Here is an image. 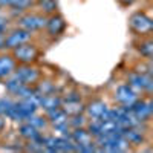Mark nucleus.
I'll return each instance as SVG.
<instances>
[{"instance_id": "nucleus-25", "label": "nucleus", "mask_w": 153, "mask_h": 153, "mask_svg": "<svg viewBox=\"0 0 153 153\" xmlns=\"http://www.w3.org/2000/svg\"><path fill=\"white\" fill-rule=\"evenodd\" d=\"M0 115H2V113H0Z\"/></svg>"}, {"instance_id": "nucleus-11", "label": "nucleus", "mask_w": 153, "mask_h": 153, "mask_svg": "<svg viewBox=\"0 0 153 153\" xmlns=\"http://www.w3.org/2000/svg\"><path fill=\"white\" fill-rule=\"evenodd\" d=\"M141 127H143V124L136 126V127H129V129L123 130V136L126 138V141L130 146H139L146 141V133Z\"/></svg>"}, {"instance_id": "nucleus-5", "label": "nucleus", "mask_w": 153, "mask_h": 153, "mask_svg": "<svg viewBox=\"0 0 153 153\" xmlns=\"http://www.w3.org/2000/svg\"><path fill=\"white\" fill-rule=\"evenodd\" d=\"M115 101L118 103V106H124V107H132L135 104V101L139 98V95L133 91L129 84H120L115 89L113 94Z\"/></svg>"}, {"instance_id": "nucleus-3", "label": "nucleus", "mask_w": 153, "mask_h": 153, "mask_svg": "<svg viewBox=\"0 0 153 153\" xmlns=\"http://www.w3.org/2000/svg\"><path fill=\"white\" fill-rule=\"evenodd\" d=\"M46 16L45 14H38V12H26L23 14L17 22H19V26L26 29L29 32H35V31H40L45 28L46 25Z\"/></svg>"}, {"instance_id": "nucleus-9", "label": "nucleus", "mask_w": 153, "mask_h": 153, "mask_svg": "<svg viewBox=\"0 0 153 153\" xmlns=\"http://www.w3.org/2000/svg\"><path fill=\"white\" fill-rule=\"evenodd\" d=\"M45 28H46L48 34L52 38L60 37V35H63V32L66 31V20H65V17H63L61 14H57L55 12V14L48 16Z\"/></svg>"}, {"instance_id": "nucleus-15", "label": "nucleus", "mask_w": 153, "mask_h": 153, "mask_svg": "<svg viewBox=\"0 0 153 153\" xmlns=\"http://www.w3.org/2000/svg\"><path fill=\"white\" fill-rule=\"evenodd\" d=\"M26 86V84H23L17 76L12 74L11 76H8V78L5 80V87H6V91L11 94V95H14V97H19L20 92H22V89Z\"/></svg>"}, {"instance_id": "nucleus-19", "label": "nucleus", "mask_w": 153, "mask_h": 153, "mask_svg": "<svg viewBox=\"0 0 153 153\" xmlns=\"http://www.w3.org/2000/svg\"><path fill=\"white\" fill-rule=\"evenodd\" d=\"M26 121H28L29 124H32L35 129L40 130V132L45 130L46 127L49 126V121H48V118H46V115H45V117H43V115H37V112H35L34 115H31Z\"/></svg>"}, {"instance_id": "nucleus-22", "label": "nucleus", "mask_w": 153, "mask_h": 153, "mask_svg": "<svg viewBox=\"0 0 153 153\" xmlns=\"http://www.w3.org/2000/svg\"><path fill=\"white\" fill-rule=\"evenodd\" d=\"M5 130V117L3 115H0V133Z\"/></svg>"}, {"instance_id": "nucleus-13", "label": "nucleus", "mask_w": 153, "mask_h": 153, "mask_svg": "<svg viewBox=\"0 0 153 153\" xmlns=\"http://www.w3.org/2000/svg\"><path fill=\"white\" fill-rule=\"evenodd\" d=\"M38 97V107H42L45 112L54 107L61 106V97L57 94H48V95H37Z\"/></svg>"}, {"instance_id": "nucleus-16", "label": "nucleus", "mask_w": 153, "mask_h": 153, "mask_svg": "<svg viewBox=\"0 0 153 153\" xmlns=\"http://www.w3.org/2000/svg\"><path fill=\"white\" fill-rule=\"evenodd\" d=\"M35 89V94L37 95H48V94H55L57 91V87L52 81H49V80H38L34 86Z\"/></svg>"}, {"instance_id": "nucleus-14", "label": "nucleus", "mask_w": 153, "mask_h": 153, "mask_svg": "<svg viewBox=\"0 0 153 153\" xmlns=\"http://www.w3.org/2000/svg\"><path fill=\"white\" fill-rule=\"evenodd\" d=\"M34 5V0H0V6H8L12 11L25 12Z\"/></svg>"}, {"instance_id": "nucleus-18", "label": "nucleus", "mask_w": 153, "mask_h": 153, "mask_svg": "<svg viewBox=\"0 0 153 153\" xmlns=\"http://www.w3.org/2000/svg\"><path fill=\"white\" fill-rule=\"evenodd\" d=\"M37 5L40 8L42 14H45L46 17L51 16V14H55L57 9H58L57 0H40V2H37Z\"/></svg>"}, {"instance_id": "nucleus-12", "label": "nucleus", "mask_w": 153, "mask_h": 153, "mask_svg": "<svg viewBox=\"0 0 153 153\" xmlns=\"http://www.w3.org/2000/svg\"><path fill=\"white\" fill-rule=\"evenodd\" d=\"M17 68V61L14 57L9 54H2L0 55V80H6L8 76L14 74Z\"/></svg>"}, {"instance_id": "nucleus-17", "label": "nucleus", "mask_w": 153, "mask_h": 153, "mask_svg": "<svg viewBox=\"0 0 153 153\" xmlns=\"http://www.w3.org/2000/svg\"><path fill=\"white\" fill-rule=\"evenodd\" d=\"M136 51L141 54V57L150 60L152 55H153V42L150 38H144V40H141L136 45Z\"/></svg>"}, {"instance_id": "nucleus-2", "label": "nucleus", "mask_w": 153, "mask_h": 153, "mask_svg": "<svg viewBox=\"0 0 153 153\" xmlns=\"http://www.w3.org/2000/svg\"><path fill=\"white\" fill-rule=\"evenodd\" d=\"M129 26L130 29L138 34V35H150L152 31H153V22L152 19L146 14V12H141V11H138L135 12V14L130 16L129 19Z\"/></svg>"}, {"instance_id": "nucleus-4", "label": "nucleus", "mask_w": 153, "mask_h": 153, "mask_svg": "<svg viewBox=\"0 0 153 153\" xmlns=\"http://www.w3.org/2000/svg\"><path fill=\"white\" fill-rule=\"evenodd\" d=\"M31 37H32V32L23 29L20 26L11 29V31H6L5 34V49H14L23 43H28L31 42Z\"/></svg>"}, {"instance_id": "nucleus-21", "label": "nucleus", "mask_w": 153, "mask_h": 153, "mask_svg": "<svg viewBox=\"0 0 153 153\" xmlns=\"http://www.w3.org/2000/svg\"><path fill=\"white\" fill-rule=\"evenodd\" d=\"M135 2H136V0H118V3L121 6H132Z\"/></svg>"}, {"instance_id": "nucleus-7", "label": "nucleus", "mask_w": 153, "mask_h": 153, "mask_svg": "<svg viewBox=\"0 0 153 153\" xmlns=\"http://www.w3.org/2000/svg\"><path fill=\"white\" fill-rule=\"evenodd\" d=\"M130 110L133 112V115L138 118L139 123H149L150 118H152V115H153V104H152V101L147 98H138L135 101V104L130 107Z\"/></svg>"}, {"instance_id": "nucleus-20", "label": "nucleus", "mask_w": 153, "mask_h": 153, "mask_svg": "<svg viewBox=\"0 0 153 153\" xmlns=\"http://www.w3.org/2000/svg\"><path fill=\"white\" fill-rule=\"evenodd\" d=\"M87 120L83 113L80 115H74V117H69V127L72 129H76V127H86Z\"/></svg>"}, {"instance_id": "nucleus-1", "label": "nucleus", "mask_w": 153, "mask_h": 153, "mask_svg": "<svg viewBox=\"0 0 153 153\" xmlns=\"http://www.w3.org/2000/svg\"><path fill=\"white\" fill-rule=\"evenodd\" d=\"M12 57L20 65H32L40 57V49L37 48V45L28 42L12 49Z\"/></svg>"}, {"instance_id": "nucleus-24", "label": "nucleus", "mask_w": 153, "mask_h": 153, "mask_svg": "<svg viewBox=\"0 0 153 153\" xmlns=\"http://www.w3.org/2000/svg\"><path fill=\"white\" fill-rule=\"evenodd\" d=\"M34 2H40V0H34Z\"/></svg>"}, {"instance_id": "nucleus-8", "label": "nucleus", "mask_w": 153, "mask_h": 153, "mask_svg": "<svg viewBox=\"0 0 153 153\" xmlns=\"http://www.w3.org/2000/svg\"><path fill=\"white\" fill-rule=\"evenodd\" d=\"M109 106L101 100H94L89 104L84 106V113L91 120H107L109 115Z\"/></svg>"}, {"instance_id": "nucleus-10", "label": "nucleus", "mask_w": 153, "mask_h": 153, "mask_svg": "<svg viewBox=\"0 0 153 153\" xmlns=\"http://www.w3.org/2000/svg\"><path fill=\"white\" fill-rule=\"evenodd\" d=\"M19 133L23 139H26V141H37V143H43V135L40 130H37L32 124H29L28 121H23L19 127ZM43 146V144H42Z\"/></svg>"}, {"instance_id": "nucleus-6", "label": "nucleus", "mask_w": 153, "mask_h": 153, "mask_svg": "<svg viewBox=\"0 0 153 153\" xmlns=\"http://www.w3.org/2000/svg\"><path fill=\"white\" fill-rule=\"evenodd\" d=\"M14 75L26 86H35V83L40 80V71L34 68L32 65H20L16 68Z\"/></svg>"}, {"instance_id": "nucleus-23", "label": "nucleus", "mask_w": 153, "mask_h": 153, "mask_svg": "<svg viewBox=\"0 0 153 153\" xmlns=\"http://www.w3.org/2000/svg\"><path fill=\"white\" fill-rule=\"evenodd\" d=\"M5 49V34H0V51Z\"/></svg>"}]
</instances>
